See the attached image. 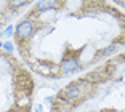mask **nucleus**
<instances>
[{"label":"nucleus","mask_w":125,"mask_h":112,"mask_svg":"<svg viewBox=\"0 0 125 112\" xmlns=\"http://www.w3.org/2000/svg\"><path fill=\"white\" fill-rule=\"evenodd\" d=\"M43 111V104H37L35 106V112H42Z\"/></svg>","instance_id":"nucleus-9"},{"label":"nucleus","mask_w":125,"mask_h":112,"mask_svg":"<svg viewBox=\"0 0 125 112\" xmlns=\"http://www.w3.org/2000/svg\"><path fill=\"white\" fill-rule=\"evenodd\" d=\"M117 48H119V45H117V43H111V45H107V47H104L103 50L99 51V54L106 58V56H111V54H114L115 51H117Z\"/></svg>","instance_id":"nucleus-5"},{"label":"nucleus","mask_w":125,"mask_h":112,"mask_svg":"<svg viewBox=\"0 0 125 112\" xmlns=\"http://www.w3.org/2000/svg\"><path fill=\"white\" fill-rule=\"evenodd\" d=\"M13 34H15V26H13V24H8L7 27H5V31H3V35L5 37H11Z\"/></svg>","instance_id":"nucleus-6"},{"label":"nucleus","mask_w":125,"mask_h":112,"mask_svg":"<svg viewBox=\"0 0 125 112\" xmlns=\"http://www.w3.org/2000/svg\"><path fill=\"white\" fill-rule=\"evenodd\" d=\"M82 94H83V83L82 82H75V83H69L67 87H64L59 93V98L62 101L67 102H74L80 99Z\"/></svg>","instance_id":"nucleus-2"},{"label":"nucleus","mask_w":125,"mask_h":112,"mask_svg":"<svg viewBox=\"0 0 125 112\" xmlns=\"http://www.w3.org/2000/svg\"><path fill=\"white\" fill-rule=\"evenodd\" d=\"M2 48H3L7 53H11V51L15 50V45L11 43V42H3V45H2Z\"/></svg>","instance_id":"nucleus-7"},{"label":"nucleus","mask_w":125,"mask_h":112,"mask_svg":"<svg viewBox=\"0 0 125 112\" xmlns=\"http://www.w3.org/2000/svg\"><path fill=\"white\" fill-rule=\"evenodd\" d=\"M37 31V22L34 21L32 18H26L22 19L18 26L15 27V34L21 42H26V40H31V37L35 34Z\"/></svg>","instance_id":"nucleus-1"},{"label":"nucleus","mask_w":125,"mask_h":112,"mask_svg":"<svg viewBox=\"0 0 125 112\" xmlns=\"http://www.w3.org/2000/svg\"><path fill=\"white\" fill-rule=\"evenodd\" d=\"M122 59H124V61H125V53H124V54H122Z\"/></svg>","instance_id":"nucleus-11"},{"label":"nucleus","mask_w":125,"mask_h":112,"mask_svg":"<svg viewBox=\"0 0 125 112\" xmlns=\"http://www.w3.org/2000/svg\"><path fill=\"white\" fill-rule=\"evenodd\" d=\"M2 45H3V42H0V48H2Z\"/></svg>","instance_id":"nucleus-13"},{"label":"nucleus","mask_w":125,"mask_h":112,"mask_svg":"<svg viewBox=\"0 0 125 112\" xmlns=\"http://www.w3.org/2000/svg\"><path fill=\"white\" fill-rule=\"evenodd\" d=\"M11 5L16 8H21V7H27L29 5V2H11Z\"/></svg>","instance_id":"nucleus-8"},{"label":"nucleus","mask_w":125,"mask_h":112,"mask_svg":"<svg viewBox=\"0 0 125 112\" xmlns=\"http://www.w3.org/2000/svg\"><path fill=\"white\" fill-rule=\"evenodd\" d=\"M59 2H48V0H43V2H35V11L37 13H43V11H50L53 8H58L59 7Z\"/></svg>","instance_id":"nucleus-4"},{"label":"nucleus","mask_w":125,"mask_h":112,"mask_svg":"<svg viewBox=\"0 0 125 112\" xmlns=\"http://www.w3.org/2000/svg\"><path fill=\"white\" fill-rule=\"evenodd\" d=\"M16 112H26V111H22V109H21V111H16Z\"/></svg>","instance_id":"nucleus-12"},{"label":"nucleus","mask_w":125,"mask_h":112,"mask_svg":"<svg viewBox=\"0 0 125 112\" xmlns=\"http://www.w3.org/2000/svg\"><path fill=\"white\" fill-rule=\"evenodd\" d=\"M59 69H61L62 75H71V74H75L80 69V62H79V59L75 56H67V58H64L61 61Z\"/></svg>","instance_id":"nucleus-3"},{"label":"nucleus","mask_w":125,"mask_h":112,"mask_svg":"<svg viewBox=\"0 0 125 112\" xmlns=\"http://www.w3.org/2000/svg\"><path fill=\"white\" fill-rule=\"evenodd\" d=\"M52 101H53V96H48V98H45V102H47V104H52Z\"/></svg>","instance_id":"nucleus-10"}]
</instances>
